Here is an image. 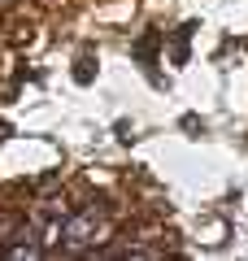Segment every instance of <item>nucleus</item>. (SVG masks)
<instances>
[{
    "label": "nucleus",
    "instance_id": "nucleus-1",
    "mask_svg": "<svg viewBox=\"0 0 248 261\" xmlns=\"http://www.w3.org/2000/svg\"><path fill=\"white\" fill-rule=\"evenodd\" d=\"M96 235H105V209L101 205H87L83 214H70L61 226V248L70 252V257H79V252L92 248Z\"/></svg>",
    "mask_w": 248,
    "mask_h": 261
},
{
    "label": "nucleus",
    "instance_id": "nucleus-2",
    "mask_svg": "<svg viewBox=\"0 0 248 261\" xmlns=\"http://www.w3.org/2000/svg\"><path fill=\"white\" fill-rule=\"evenodd\" d=\"M153 48H157V35H144V39H135V48H131V53H135L139 61H148V57H153Z\"/></svg>",
    "mask_w": 248,
    "mask_h": 261
},
{
    "label": "nucleus",
    "instance_id": "nucleus-3",
    "mask_svg": "<svg viewBox=\"0 0 248 261\" xmlns=\"http://www.w3.org/2000/svg\"><path fill=\"white\" fill-rule=\"evenodd\" d=\"M74 79H79V83H92V61H79V70H74Z\"/></svg>",
    "mask_w": 248,
    "mask_h": 261
},
{
    "label": "nucleus",
    "instance_id": "nucleus-4",
    "mask_svg": "<svg viewBox=\"0 0 248 261\" xmlns=\"http://www.w3.org/2000/svg\"><path fill=\"white\" fill-rule=\"evenodd\" d=\"M5 5H9V0H0V9H5Z\"/></svg>",
    "mask_w": 248,
    "mask_h": 261
}]
</instances>
